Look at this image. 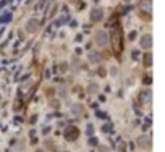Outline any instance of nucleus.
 Masks as SVG:
<instances>
[{
  "instance_id": "f257e3e1",
  "label": "nucleus",
  "mask_w": 165,
  "mask_h": 152,
  "mask_svg": "<svg viewBox=\"0 0 165 152\" xmlns=\"http://www.w3.org/2000/svg\"><path fill=\"white\" fill-rule=\"evenodd\" d=\"M107 42H108L107 34H105V33H99V34H97V44H99V45H105Z\"/></svg>"
},
{
  "instance_id": "f03ea898",
  "label": "nucleus",
  "mask_w": 165,
  "mask_h": 152,
  "mask_svg": "<svg viewBox=\"0 0 165 152\" xmlns=\"http://www.w3.org/2000/svg\"><path fill=\"white\" fill-rule=\"evenodd\" d=\"M138 142H141V144H143L141 147H144V149H149V147H151V146H149L151 142H149V139L146 138V136H141V138L138 139Z\"/></svg>"
},
{
  "instance_id": "7ed1b4c3",
  "label": "nucleus",
  "mask_w": 165,
  "mask_h": 152,
  "mask_svg": "<svg viewBox=\"0 0 165 152\" xmlns=\"http://www.w3.org/2000/svg\"><path fill=\"white\" fill-rule=\"evenodd\" d=\"M143 47H151V36H144L143 37Z\"/></svg>"
}]
</instances>
